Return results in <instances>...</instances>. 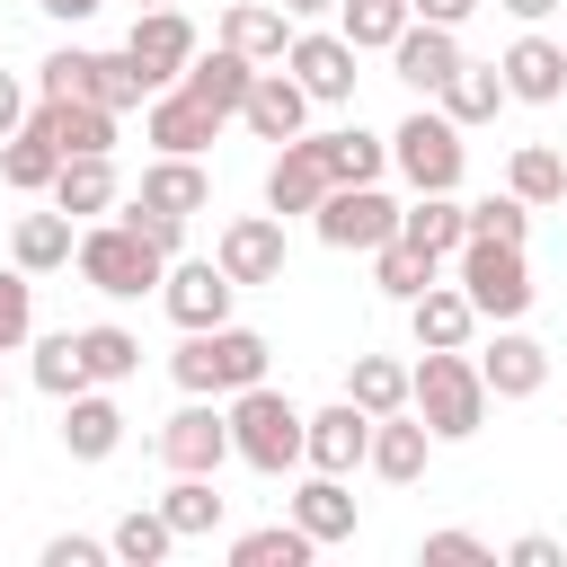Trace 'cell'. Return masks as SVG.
I'll use <instances>...</instances> for the list:
<instances>
[{
  "mask_svg": "<svg viewBox=\"0 0 567 567\" xmlns=\"http://www.w3.org/2000/svg\"><path fill=\"white\" fill-rule=\"evenodd\" d=\"M266 363H275V346H266L257 328H239V319H221V328H186V346L168 354V372H177L186 399H239L248 381H266Z\"/></svg>",
  "mask_w": 567,
  "mask_h": 567,
  "instance_id": "6da1fadb",
  "label": "cell"
},
{
  "mask_svg": "<svg viewBox=\"0 0 567 567\" xmlns=\"http://www.w3.org/2000/svg\"><path fill=\"white\" fill-rule=\"evenodd\" d=\"M408 408L434 425V443H470L487 425V372L470 346H425L416 381H408Z\"/></svg>",
  "mask_w": 567,
  "mask_h": 567,
  "instance_id": "7a4b0ae2",
  "label": "cell"
},
{
  "mask_svg": "<svg viewBox=\"0 0 567 567\" xmlns=\"http://www.w3.org/2000/svg\"><path fill=\"white\" fill-rule=\"evenodd\" d=\"M230 452H239L248 470L284 478V470H301V461H310V416H301L275 381H248V390L230 399Z\"/></svg>",
  "mask_w": 567,
  "mask_h": 567,
  "instance_id": "3957f363",
  "label": "cell"
},
{
  "mask_svg": "<svg viewBox=\"0 0 567 567\" xmlns=\"http://www.w3.org/2000/svg\"><path fill=\"white\" fill-rule=\"evenodd\" d=\"M71 266H80L89 292H106V301H142V292H159V275H168L177 257H159V248L115 213V221H89V230H80V257H71Z\"/></svg>",
  "mask_w": 567,
  "mask_h": 567,
  "instance_id": "277c9868",
  "label": "cell"
},
{
  "mask_svg": "<svg viewBox=\"0 0 567 567\" xmlns=\"http://www.w3.org/2000/svg\"><path fill=\"white\" fill-rule=\"evenodd\" d=\"M390 168H399L416 195H452L461 168H470V142H461V124H452L443 106H416V115L390 133Z\"/></svg>",
  "mask_w": 567,
  "mask_h": 567,
  "instance_id": "5b68a950",
  "label": "cell"
},
{
  "mask_svg": "<svg viewBox=\"0 0 567 567\" xmlns=\"http://www.w3.org/2000/svg\"><path fill=\"white\" fill-rule=\"evenodd\" d=\"M452 284H461V292L478 301V319H496V328L523 319L532 292H540L532 266H523V248H505V239H461V275H452Z\"/></svg>",
  "mask_w": 567,
  "mask_h": 567,
  "instance_id": "8992f818",
  "label": "cell"
},
{
  "mask_svg": "<svg viewBox=\"0 0 567 567\" xmlns=\"http://www.w3.org/2000/svg\"><path fill=\"white\" fill-rule=\"evenodd\" d=\"M159 461H168V470H195V478H221V461H239V452H230V408H221V399H186V408L159 425Z\"/></svg>",
  "mask_w": 567,
  "mask_h": 567,
  "instance_id": "52a82bcc",
  "label": "cell"
},
{
  "mask_svg": "<svg viewBox=\"0 0 567 567\" xmlns=\"http://www.w3.org/2000/svg\"><path fill=\"white\" fill-rule=\"evenodd\" d=\"M310 230H319L328 248H363V257H372V248L399 230V204L381 195V177H372V186H328V204L310 213Z\"/></svg>",
  "mask_w": 567,
  "mask_h": 567,
  "instance_id": "ba28073f",
  "label": "cell"
},
{
  "mask_svg": "<svg viewBox=\"0 0 567 567\" xmlns=\"http://www.w3.org/2000/svg\"><path fill=\"white\" fill-rule=\"evenodd\" d=\"M239 124L257 133V142H301L310 133V89L284 71V62H257V80H248V97H239Z\"/></svg>",
  "mask_w": 567,
  "mask_h": 567,
  "instance_id": "9c48e42d",
  "label": "cell"
},
{
  "mask_svg": "<svg viewBox=\"0 0 567 567\" xmlns=\"http://www.w3.org/2000/svg\"><path fill=\"white\" fill-rule=\"evenodd\" d=\"M230 301H239V284L221 275V257H177V266L159 275V310H168L177 328H221Z\"/></svg>",
  "mask_w": 567,
  "mask_h": 567,
  "instance_id": "30bf717a",
  "label": "cell"
},
{
  "mask_svg": "<svg viewBox=\"0 0 567 567\" xmlns=\"http://www.w3.org/2000/svg\"><path fill=\"white\" fill-rule=\"evenodd\" d=\"M328 186H337V168H328V142L319 133H301V142H284L275 151V168H266V213H319L328 204Z\"/></svg>",
  "mask_w": 567,
  "mask_h": 567,
  "instance_id": "8fae6325",
  "label": "cell"
},
{
  "mask_svg": "<svg viewBox=\"0 0 567 567\" xmlns=\"http://www.w3.org/2000/svg\"><path fill=\"white\" fill-rule=\"evenodd\" d=\"M213 257H221V275H230L239 292H248V284H284V213H239V221H221Z\"/></svg>",
  "mask_w": 567,
  "mask_h": 567,
  "instance_id": "7c38bea8",
  "label": "cell"
},
{
  "mask_svg": "<svg viewBox=\"0 0 567 567\" xmlns=\"http://www.w3.org/2000/svg\"><path fill=\"white\" fill-rule=\"evenodd\" d=\"M124 53L142 62V80H151V89H168V80H177V71H186L204 44H195V18H186V9H133Z\"/></svg>",
  "mask_w": 567,
  "mask_h": 567,
  "instance_id": "4fadbf2b",
  "label": "cell"
},
{
  "mask_svg": "<svg viewBox=\"0 0 567 567\" xmlns=\"http://www.w3.org/2000/svg\"><path fill=\"white\" fill-rule=\"evenodd\" d=\"M284 71L310 89V106H346V97H354V44H346L337 27H310V35H292Z\"/></svg>",
  "mask_w": 567,
  "mask_h": 567,
  "instance_id": "5bb4252c",
  "label": "cell"
},
{
  "mask_svg": "<svg viewBox=\"0 0 567 567\" xmlns=\"http://www.w3.org/2000/svg\"><path fill=\"white\" fill-rule=\"evenodd\" d=\"M115 106H97V97H35V115H27V133H44L62 159H80V151H115Z\"/></svg>",
  "mask_w": 567,
  "mask_h": 567,
  "instance_id": "9a60e30c",
  "label": "cell"
},
{
  "mask_svg": "<svg viewBox=\"0 0 567 567\" xmlns=\"http://www.w3.org/2000/svg\"><path fill=\"white\" fill-rule=\"evenodd\" d=\"M461 62H470V53H461V27H425V18H408V35L390 44V71H399L416 97H434Z\"/></svg>",
  "mask_w": 567,
  "mask_h": 567,
  "instance_id": "2e32d148",
  "label": "cell"
},
{
  "mask_svg": "<svg viewBox=\"0 0 567 567\" xmlns=\"http://www.w3.org/2000/svg\"><path fill=\"white\" fill-rule=\"evenodd\" d=\"M425 461H434V425H425L416 408H399V416H372V452H363V470H372V478L408 487V478H425Z\"/></svg>",
  "mask_w": 567,
  "mask_h": 567,
  "instance_id": "e0dca14e",
  "label": "cell"
},
{
  "mask_svg": "<svg viewBox=\"0 0 567 567\" xmlns=\"http://www.w3.org/2000/svg\"><path fill=\"white\" fill-rule=\"evenodd\" d=\"M478 372H487V399H540V381H549V346L540 337H523L514 319L496 328V346L478 354Z\"/></svg>",
  "mask_w": 567,
  "mask_h": 567,
  "instance_id": "ac0fdd59",
  "label": "cell"
},
{
  "mask_svg": "<svg viewBox=\"0 0 567 567\" xmlns=\"http://www.w3.org/2000/svg\"><path fill=\"white\" fill-rule=\"evenodd\" d=\"M496 71H505V97H523V106H558L567 97V44H549V35H514Z\"/></svg>",
  "mask_w": 567,
  "mask_h": 567,
  "instance_id": "d6986e66",
  "label": "cell"
},
{
  "mask_svg": "<svg viewBox=\"0 0 567 567\" xmlns=\"http://www.w3.org/2000/svg\"><path fill=\"white\" fill-rule=\"evenodd\" d=\"M363 452H372V408H354V399H328L319 416H310V470H363Z\"/></svg>",
  "mask_w": 567,
  "mask_h": 567,
  "instance_id": "ffe728a7",
  "label": "cell"
},
{
  "mask_svg": "<svg viewBox=\"0 0 567 567\" xmlns=\"http://www.w3.org/2000/svg\"><path fill=\"white\" fill-rule=\"evenodd\" d=\"M53 204H62L71 221H97V213H115V204H124L115 151H80V159H62V177H53Z\"/></svg>",
  "mask_w": 567,
  "mask_h": 567,
  "instance_id": "44dd1931",
  "label": "cell"
},
{
  "mask_svg": "<svg viewBox=\"0 0 567 567\" xmlns=\"http://www.w3.org/2000/svg\"><path fill=\"white\" fill-rule=\"evenodd\" d=\"M9 257H18L27 275H53V266H71V257H80V221H71L62 204L18 213V221H9Z\"/></svg>",
  "mask_w": 567,
  "mask_h": 567,
  "instance_id": "7402d4cb",
  "label": "cell"
},
{
  "mask_svg": "<svg viewBox=\"0 0 567 567\" xmlns=\"http://www.w3.org/2000/svg\"><path fill=\"white\" fill-rule=\"evenodd\" d=\"M221 44L248 53V62H284V53H292V9H275V0H230V9H221Z\"/></svg>",
  "mask_w": 567,
  "mask_h": 567,
  "instance_id": "603a6c76",
  "label": "cell"
},
{
  "mask_svg": "<svg viewBox=\"0 0 567 567\" xmlns=\"http://www.w3.org/2000/svg\"><path fill=\"white\" fill-rule=\"evenodd\" d=\"M133 204H159V213H204V204H213V177H204V159H195V151H159V159L142 168Z\"/></svg>",
  "mask_w": 567,
  "mask_h": 567,
  "instance_id": "cb8c5ba5",
  "label": "cell"
},
{
  "mask_svg": "<svg viewBox=\"0 0 567 567\" xmlns=\"http://www.w3.org/2000/svg\"><path fill=\"white\" fill-rule=\"evenodd\" d=\"M408 328H416V354H425V346H470V337H478V301H470L461 284H425V292L408 301Z\"/></svg>",
  "mask_w": 567,
  "mask_h": 567,
  "instance_id": "d4e9b609",
  "label": "cell"
},
{
  "mask_svg": "<svg viewBox=\"0 0 567 567\" xmlns=\"http://www.w3.org/2000/svg\"><path fill=\"white\" fill-rule=\"evenodd\" d=\"M115 443H124V408H115L97 381H89L80 399H62V452H71V461H106Z\"/></svg>",
  "mask_w": 567,
  "mask_h": 567,
  "instance_id": "484cf974",
  "label": "cell"
},
{
  "mask_svg": "<svg viewBox=\"0 0 567 567\" xmlns=\"http://www.w3.org/2000/svg\"><path fill=\"white\" fill-rule=\"evenodd\" d=\"M399 239L425 248V257H461V239H470V204H461V195H416V204H399Z\"/></svg>",
  "mask_w": 567,
  "mask_h": 567,
  "instance_id": "4316f807",
  "label": "cell"
},
{
  "mask_svg": "<svg viewBox=\"0 0 567 567\" xmlns=\"http://www.w3.org/2000/svg\"><path fill=\"white\" fill-rule=\"evenodd\" d=\"M292 523L328 549V540H354V496H346V478L337 470H310L301 487H292Z\"/></svg>",
  "mask_w": 567,
  "mask_h": 567,
  "instance_id": "83f0119b",
  "label": "cell"
},
{
  "mask_svg": "<svg viewBox=\"0 0 567 567\" xmlns=\"http://www.w3.org/2000/svg\"><path fill=\"white\" fill-rule=\"evenodd\" d=\"M434 97H443V115L470 133V124H487V115L505 106V71H496V62H461V71H452Z\"/></svg>",
  "mask_w": 567,
  "mask_h": 567,
  "instance_id": "f1b7e54d",
  "label": "cell"
},
{
  "mask_svg": "<svg viewBox=\"0 0 567 567\" xmlns=\"http://www.w3.org/2000/svg\"><path fill=\"white\" fill-rule=\"evenodd\" d=\"M53 177H62V151L18 124V133L0 142V186H9V195H53Z\"/></svg>",
  "mask_w": 567,
  "mask_h": 567,
  "instance_id": "f546056e",
  "label": "cell"
},
{
  "mask_svg": "<svg viewBox=\"0 0 567 567\" xmlns=\"http://www.w3.org/2000/svg\"><path fill=\"white\" fill-rule=\"evenodd\" d=\"M80 363H89V381H97V390H115V381H133V372H142V337H133V328H115V319H97V328H80Z\"/></svg>",
  "mask_w": 567,
  "mask_h": 567,
  "instance_id": "4dcf8cb0",
  "label": "cell"
},
{
  "mask_svg": "<svg viewBox=\"0 0 567 567\" xmlns=\"http://www.w3.org/2000/svg\"><path fill=\"white\" fill-rule=\"evenodd\" d=\"M319 142H328V168H337V186H372V177L390 168V133L337 124V133H319Z\"/></svg>",
  "mask_w": 567,
  "mask_h": 567,
  "instance_id": "1f68e13d",
  "label": "cell"
},
{
  "mask_svg": "<svg viewBox=\"0 0 567 567\" xmlns=\"http://www.w3.org/2000/svg\"><path fill=\"white\" fill-rule=\"evenodd\" d=\"M408 363H390V354H354V372H346V399L354 408H372V416H399L408 408Z\"/></svg>",
  "mask_w": 567,
  "mask_h": 567,
  "instance_id": "d6a6232c",
  "label": "cell"
},
{
  "mask_svg": "<svg viewBox=\"0 0 567 567\" xmlns=\"http://www.w3.org/2000/svg\"><path fill=\"white\" fill-rule=\"evenodd\" d=\"M106 549H115L124 567H159V558L177 549V523H168L159 505H133V514H124V523L106 532Z\"/></svg>",
  "mask_w": 567,
  "mask_h": 567,
  "instance_id": "836d02e7",
  "label": "cell"
},
{
  "mask_svg": "<svg viewBox=\"0 0 567 567\" xmlns=\"http://www.w3.org/2000/svg\"><path fill=\"white\" fill-rule=\"evenodd\" d=\"M346 18H337V35L354 44V53H390L399 35H408V0H337Z\"/></svg>",
  "mask_w": 567,
  "mask_h": 567,
  "instance_id": "e575fe53",
  "label": "cell"
},
{
  "mask_svg": "<svg viewBox=\"0 0 567 567\" xmlns=\"http://www.w3.org/2000/svg\"><path fill=\"white\" fill-rule=\"evenodd\" d=\"M505 186H514L532 213H540V204H567V159H558L549 142H523V151H514V168H505Z\"/></svg>",
  "mask_w": 567,
  "mask_h": 567,
  "instance_id": "d590c367",
  "label": "cell"
},
{
  "mask_svg": "<svg viewBox=\"0 0 567 567\" xmlns=\"http://www.w3.org/2000/svg\"><path fill=\"white\" fill-rule=\"evenodd\" d=\"M434 266H443V257H425V248H408L399 230H390V239L372 248V284H381L390 301H416V292L434 284Z\"/></svg>",
  "mask_w": 567,
  "mask_h": 567,
  "instance_id": "8d00e7d4",
  "label": "cell"
},
{
  "mask_svg": "<svg viewBox=\"0 0 567 567\" xmlns=\"http://www.w3.org/2000/svg\"><path fill=\"white\" fill-rule=\"evenodd\" d=\"M35 390H44V399H80V390H89L80 328H53V337H35Z\"/></svg>",
  "mask_w": 567,
  "mask_h": 567,
  "instance_id": "74e56055",
  "label": "cell"
},
{
  "mask_svg": "<svg viewBox=\"0 0 567 567\" xmlns=\"http://www.w3.org/2000/svg\"><path fill=\"white\" fill-rule=\"evenodd\" d=\"M221 505H230V496H221L213 478H195V470H177V487L159 496V514L177 523V540H204V532L221 523Z\"/></svg>",
  "mask_w": 567,
  "mask_h": 567,
  "instance_id": "f35d334b",
  "label": "cell"
},
{
  "mask_svg": "<svg viewBox=\"0 0 567 567\" xmlns=\"http://www.w3.org/2000/svg\"><path fill=\"white\" fill-rule=\"evenodd\" d=\"M319 540L301 532V523H257V532H239L230 540V567H301Z\"/></svg>",
  "mask_w": 567,
  "mask_h": 567,
  "instance_id": "ab89813d",
  "label": "cell"
},
{
  "mask_svg": "<svg viewBox=\"0 0 567 567\" xmlns=\"http://www.w3.org/2000/svg\"><path fill=\"white\" fill-rule=\"evenodd\" d=\"M89 97H97V106H115V115H124V106H151V97H159V89H151V80H142V62H133V53H97V80H89Z\"/></svg>",
  "mask_w": 567,
  "mask_h": 567,
  "instance_id": "60d3db41",
  "label": "cell"
},
{
  "mask_svg": "<svg viewBox=\"0 0 567 567\" xmlns=\"http://www.w3.org/2000/svg\"><path fill=\"white\" fill-rule=\"evenodd\" d=\"M89 80H97V53L89 44H62V53L35 62V97H89Z\"/></svg>",
  "mask_w": 567,
  "mask_h": 567,
  "instance_id": "b9f144b4",
  "label": "cell"
},
{
  "mask_svg": "<svg viewBox=\"0 0 567 567\" xmlns=\"http://www.w3.org/2000/svg\"><path fill=\"white\" fill-rule=\"evenodd\" d=\"M523 230H532V204L505 186V195H478L470 204V239H505V248H523Z\"/></svg>",
  "mask_w": 567,
  "mask_h": 567,
  "instance_id": "7bdbcfd3",
  "label": "cell"
},
{
  "mask_svg": "<svg viewBox=\"0 0 567 567\" xmlns=\"http://www.w3.org/2000/svg\"><path fill=\"white\" fill-rule=\"evenodd\" d=\"M27 337H35V275L9 266V275H0V354H18Z\"/></svg>",
  "mask_w": 567,
  "mask_h": 567,
  "instance_id": "ee69618b",
  "label": "cell"
},
{
  "mask_svg": "<svg viewBox=\"0 0 567 567\" xmlns=\"http://www.w3.org/2000/svg\"><path fill=\"white\" fill-rule=\"evenodd\" d=\"M124 221L159 248V257H186V213H159V204H124Z\"/></svg>",
  "mask_w": 567,
  "mask_h": 567,
  "instance_id": "f6af8a7d",
  "label": "cell"
},
{
  "mask_svg": "<svg viewBox=\"0 0 567 567\" xmlns=\"http://www.w3.org/2000/svg\"><path fill=\"white\" fill-rule=\"evenodd\" d=\"M106 558H115V549L89 540V532H53V540H44V567H106Z\"/></svg>",
  "mask_w": 567,
  "mask_h": 567,
  "instance_id": "bcb514c9",
  "label": "cell"
},
{
  "mask_svg": "<svg viewBox=\"0 0 567 567\" xmlns=\"http://www.w3.org/2000/svg\"><path fill=\"white\" fill-rule=\"evenodd\" d=\"M425 558L434 567H470V558H487V540L478 532H425Z\"/></svg>",
  "mask_w": 567,
  "mask_h": 567,
  "instance_id": "7dc6e473",
  "label": "cell"
},
{
  "mask_svg": "<svg viewBox=\"0 0 567 567\" xmlns=\"http://www.w3.org/2000/svg\"><path fill=\"white\" fill-rule=\"evenodd\" d=\"M27 115H35V97H27V80H18V71H0V142H9V133H18Z\"/></svg>",
  "mask_w": 567,
  "mask_h": 567,
  "instance_id": "c3c4849f",
  "label": "cell"
},
{
  "mask_svg": "<svg viewBox=\"0 0 567 567\" xmlns=\"http://www.w3.org/2000/svg\"><path fill=\"white\" fill-rule=\"evenodd\" d=\"M505 558H514V567H567V549H558L549 532H523V540H514Z\"/></svg>",
  "mask_w": 567,
  "mask_h": 567,
  "instance_id": "681fc988",
  "label": "cell"
},
{
  "mask_svg": "<svg viewBox=\"0 0 567 567\" xmlns=\"http://www.w3.org/2000/svg\"><path fill=\"white\" fill-rule=\"evenodd\" d=\"M478 0H408V18H425V27H461Z\"/></svg>",
  "mask_w": 567,
  "mask_h": 567,
  "instance_id": "f907efd6",
  "label": "cell"
},
{
  "mask_svg": "<svg viewBox=\"0 0 567 567\" xmlns=\"http://www.w3.org/2000/svg\"><path fill=\"white\" fill-rule=\"evenodd\" d=\"M35 9H44V18H62V27H80V18H97L106 0H35Z\"/></svg>",
  "mask_w": 567,
  "mask_h": 567,
  "instance_id": "816d5d0a",
  "label": "cell"
},
{
  "mask_svg": "<svg viewBox=\"0 0 567 567\" xmlns=\"http://www.w3.org/2000/svg\"><path fill=\"white\" fill-rule=\"evenodd\" d=\"M505 9H514V18H523V27H540V18H549V9H558V0H505Z\"/></svg>",
  "mask_w": 567,
  "mask_h": 567,
  "instance_id": "f5cc1de1",
  "label": "cell"
},
{
  "mask_svg": "<svg viewBox=\"0 0 567 567\" xmlns=\"http://www.w3.org/2000/svg\"><path fill=\"white\" fill-rule=\"evenodd\" d=\"M284 9H292V18H319V9H337V0H284Z\"/></svg>",
  "mask_w": 567,
  "mask_h": 567,
  "instance_id": "db71d44e",
  "label": "cell"
},
{
  "mask_svg": "<svg viewBox=\"0 0 567 567\" xmlns=\"http://www.w3.org/2000/svg\"><path fill=\"white\" fill-rule=\"evenodd\" d=\"M133 9H177V0H133Z\"/></svg>",
  "mask_w": 567,
  "mask_h": 567,
  "instance_id": "11a10c76",
  "label": "cell"
},
{
  "mask_svg": "<svg viewBox=\"0 0 567 567\" xmlns=\"http://www.w3.org/2000/svg\"><path fill=\"white\" fill-rule=\"evenodd\" d=\"M0 408H9V381H0Z\"/></svg>",
  "mask_w": 567,
  "mask_h": 567,
  "instance_id": "9f6ffc18",
  "label": "cell"
}]
</instances>
